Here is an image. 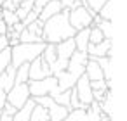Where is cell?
Instances as JSON below:
<instances>
[{
  "mask_svg": "<svg viewBox=\"0 0 127 121\" xmlns=\"http://www.w3.org/2000/svg\"><path fill=\"white\" fill-rule=\"evenodd\" d=\"M56 81H58V90L59 92H66V90H71L75 86V81L78 78H75L73 74H70L68 71H61V73H56L54 74Z\"/></svg>",
  "mask_w": 127,
  "mask_h": 121,
  "instance_id": "obj_11",
  "label": "cell"
},
{
  "mask_svg": "<svg viewBox=\"0 0 127 121\" xmlns=\"http://www.w3.org/2000/svg\"><path fill=\"white\" fill-rule=\"evenodd\" d=\"M49 112V121H64V118L68 116L70 109L66 105H59V104H54L47 109Z\"/></svg>",
  "mask_w": 127,
  "mask_h": 121,
  "instance_id": "obj_16",
  "label": "cell"
},
{
  "mask_svg": "<svg viewBox=\"0 0 127 121\" xmlns=\"http://www.w3.org/2000/svg\"><path fill=\"white\" fill-rule=\"evenodd\" d=\"M30 100V90H28V83H19L14 85L7 93H5V102L9 105H12L16 111L23 109L25 104Z\"/></svg>",
  "mask_w": 127,
  "mask_h": 121,
  "instance_id": "obj_5",
  "label": "cell"
},
{
  "mask_svg": "<svg viewBox=\"0 0 127 121\" xmlns=\"http://www.w3.org/2000/svg\"><path fill=\"white\" fill-rule=\"evenodd\" d=\"M87 61H89V57H87L85 52H77V50H75V52L71 54V57L68 59V68H66V71H68L70 74H73L75 78H80V76L84 74V69H85Z\"/></svg>",
  "mask_w": 127,
  "mask_h": 121,
  "instance_id": "obj_7",
  "label": "cell"
},
{
  "mask_svg": "<svg viewBox=\"0 0 127 121\" xmlns=\"http://www.w3.org/2000/svg\"><path fill=\"white\" fill-rule=\"evenodd\" d=\"M33 102H35L37 105L44 107V109H49L51 105H54V104H56V102H54V99H52L51 95H44V97H35V99H33Z\"/></svg>",
  "mask_w": 127,
  "mask_h": 121,
  "instance_id": "obj_28",
  "label": "cell"
},
{
  "mask_svg": "<svg viewBox=\"0 0 127 121\" xmlns=\"http://www.w3.org/2000/svg\"><path fill=\"white\" fill-rule=\"evenodd\" d=\"M89 31L91 28H85V30H80L73 35V42H75V49L77 52H85L87 50V45H89Z\"/></svg>",
  "mask_w": 127,
  "mask_h": 121,
  "instance_id": "obj_15",
  "label": "cell"
},
{
  "mask_svg": "<svg viewBox=\"0 0 127 121\" xmlns=\"http://www.w3.org/2000/svg\"><path fill=\"white\" fill-rule=\"evenodd\" d=\"M37 19H38V14H37V12H35V11H30V12H28V14H26V17H25V19H23V21H21V24H23V26H25V28H26V26H28V24H32V23H35V21H37Z\"/></svg>",
  "mask_w": 127,
  "mask_h": 121,
  "instance_id": "obj_31",
  "label": "cell"
},
{
  "mask_svg": "<svg viewBox=\"0 0 127 121\" xmlns=\"http://www.w3.org/2000/svg\"><path fill=\"white\" fill-rule=\"evenodd\" d=\"M97 64H99V68H101V71H103V78L106 80V81H111V76H113V59H110V57H99V59H94Z\"/></svg>",
  "mask_w": 127,
  "mask_h": 121,
  "instance_id": "obj_17",
  "label": "cell"
},
{
  "mask_svg": "<svg viewBox=\"0 0 127 121\" xmlns=\"http://www.w3.org/2000/svg\"><path fill=\"white\" fill-rule=\"evenodd\" d=\"M97 16L104 21H113V0H106V4L101 7Z\"/></svg>",
  "mask_w": 127,
  "mask_h": 121,
  "instance_id": "obj_22",
  "label": "cell"
},
{
  "mask_svg": "<svg viewBox=\"0 0 127 121\" xmlns=\"http://www.w3.org/2000/svg\"><path fill=\"white\" fill-rule=\"evenodd\" d=\"M96 28L103 33L104 40H113V21H104V19H103Z\"/></svg>",
  "mask_w": 127,
  "mask_h": 121,
  "instance_id": "obj_21",
  "label": "cell"
},
{
  "mask_svg": "<svg viewBox=\"0 0 127 121\" xmlns=\"http://www.w3.org/2000/svg\"><path fill=\"white\" fill-rule=\"evenodd\" d=\"M96 14L92 11H89L87 7L80 5L73 11H68V23L70 26L75 30V31H80V30H85V28H91L92 24V17Z\"/></svg>",
  "mask_w": 127,
  "mask_h": 121,
  "instance_id": "obj_4",
  "label": "cell"
},
{
  "mask_svg": "<svg viewBox=\"0 0 127 121\" xmlns=\"http://www.w3.org/2000/svg\"><path fill=\"white\" fill-rule=\"evenodd\" d=\"M5 105V92L0 88V111H2V107Z\"/></svg>",
  "mask_w": 127,
  "mask_h": 121,
  "instance_id": "obj_35",
  "label": "cell"
},
{
  "mask_svg": "<svg viewBox=\"0 0 127 121\" xmlns=\"http://www.w3.org/2000/svg\"><path fill=\"white\" fill-rule=\"evenodd\" d=\"M58 2L63 5V9H70V5H71L73 0H58Z\"/></svg>",
  "mask_w": 127,
  "mask_h": 121,
  "instance_id": "obj_36",
  "label": "cell"
},
{
  "mask_svg": "<svg viewBox=\"0 0 127 121\" xmlns=\"http://www.w3.org/2000/svg\"><path fill=\"white\" fill-rule=\"evenodd\" d=\"M80 2H82L84 7H87L89 11H92L94 14H97L101 11V7L106 4V0H80Z\"/></svg>",
  "mask_w": 127,
  "mask_h": 121,
  "instance_id": "obj_25",
  "label": "cell"
},
{
  "mask_svg": "<svg viewBox=\"0 0 127 121\" xmlns=\"http://www.w3.org/2000/svg\"><path fill=\"white\" fill-rule=\"evenodd\" d=\"M9 49H11V64L14 68H19L40 57V54L45 49V43H18Z\"/></svg>",
  "mask_w": 127,
  "mask_h": 121,
  "instance_id": "obj_2",
  "label": "cell"
},
{
  "mask_svg": "<svg viewBox=\"0 0 127 121\" xmlns=\"http://www.w3.org/2000/svg\"><path fill=\"white\" fill-rule=\"evenodd\" d=\"M28 90H30V97H44V95H56L59 93L58 90V81L54 76H47L44 80H30L28 81Z\"/></svg>",
  "mask_w": 127,
  "mask_h": 121,
  "instance_id": "obj_3",
  "label": "cell"
},
{
  "mask_svg": "<svg viewBox=\"0 0 127 121\" xmlns=\"http://www.w3.org/2000/svg\"><path fill=\"white\" fill-rule=\"evenodd\" d=\"M19 43H44V40H42V36H38V35H33V33H30L26 28L19 33Z\"/></svg>",
  "mask_w": 127,
  "mask_h": 121,
  "instance_id": "obj_20",
  "label": "cell"
},
{
  "mask_svg": "<svg viewBox=\"0 0 127 121\" xmlns=\"http://www.w3.org/2000/svg\"><path fill=\"white\" fill-rule=\"evenodd\" d=\"M0 112H4V114H7V116H16V112H18V111H16L12 105H9V104L5 102V105L2 107V111H0Z\"/></svg>",
  "mask_w": 127,
  "mask_h": 121,
  "instance_id": "obj_33",
  "label": "cell"
},
{
  "mask_svg": "<svg viewBox=\"0 0 127 121\" xmlns=\"http://www.w3.org/2000/svg\"><path fill=\"white\" fill-rule=\"evenodd\" d=\"M75 50H77V49H75V42H73V38H66V40L56 43V55H58V59L68 61Z\"/></svg>",
  "mask_w": 127,
  "mask_h": 121,
  "instance_id": "obj_10",
  "label": "cell"
},
{
  "mask_svg": "<svg viewBox=\"0 0 127 121\" xmlns=\"http://www.w3.org/2000/svg\"><path fill=\"white\" fill-rule=\"evenodd\" d=\"M47 76H52L51 68L42 61V57H37L28 64V81L30 80H44Z\"/></svg>",
  "mask_w": 127,
  "mask_h": 121,
  "instance_id": "obj_8",
  "label": "cell"
},
{
  "mask_svg": "<svg viewBox=\"0 0 127 121\" xmlns=\"http://www.w3.org/2000/svg\"><path fill=\"white\" fill-rule=\"evenodd\" d=\"M77 31L68 23V9H63L59 14L47 19L42 26V40L44 43H59L66 38H73Z\"/></svg>",
  "mask_w": 127,
  "mask_h": 121,
  "instance_id": "obj_1",
  "label": "cell"
},
{
  "mask_svg": "<svg viewBox=\"0 0 127 121\" xmlns=\"http://www.w3.org/2000/svg\"><path fill=\"white\" fill-rule=\"evenodd\" d=\"M9 64H11V49H5L4 52H0V73H2Z\"/></svg>",
  "mask_w": 127,
  "mask_h": 121,
  "instance_id": "obj_30",
  "label": "cell"
},
{
  "mask_svg": "<svg viewBox=\"0 0 127 121\" xmlns=\"http://www.w3.org/2000/svg\"><path fill=\"white\" fill-rule=\"evenodd\" d=\"M40 57H42V61L51 68V66L56 62V59H58V55H56V45L45 43V49H44V52L40 54Z\"/></svg>",
  "mask_w": 127,
  "mask_h": 121,
  "instance_id": "obj_18",
  "label": "cell"
},
{
  "mask_svg": "<svg viewBox=\"0 0 127 121\" xmlns=\"http://www.w3.org/2000/svg\"><path fill=\"white\" fill-rule=\"evenodd\" d=\"M5 49H9V40L5 35H0V52H4Z\"/></svg>",
  "mask_w": 127,
  "mask_h": 121,
  "instance_id": "obj_34",
  "label": "cell"
},
{
  "mask_svg": "<svg viewBox=\"0 0 127 121\" xmlns=\"http://www.w3.org/2000/svg\"><path fill=\"white\" fill-rule=\"evenodd\" d=\"M28 121H49V112L47 109L40 107V105H33V109L30 111V116H28Z\"/></svg>",
  "mask_w": 127,
  "mask_h": 121,
  "instance_id": "obj_19",
  "label": "cell"
},
{
  "mask_svg": "<svg viewBox=\"0 0 127 121\" xmlns=\"http://www.w3.org/2000/svg\"><path fill=\"white\" fill-rule=\"evenodd\" d=\"M84 74L89 78V81L104 80V78H103V71H101L99 64H97L94 59H89V61H87V64H85V69H84Z\"/></svg>",
  "mask_w": 127,
  "mask_h": 121,
  "instance_id": "obj_14",
  "label": "cell"
},
{
  "mask_svg": "<svg viewBox=\"0 0 127 121\" xmlns=\"http://www.w3.org/2000/svg\"><path fill=\"white\" fill-rule=\"evenodd\" d=\"M5 31H7V26H5V23L0 19V35H5Z\"/></svg>",
  "mask_w": 127,
  "mask_h": 121,
  "instance_id": "obj_37",
  "label": "cell"
},
{
  "mask_svg": "<svg viewBox=\"0 0 127 121\" xmlns=\"http://www.w3.org/2000/svg\"><path fill=\"white\" fill-rule=\"evenodd\" d=\"M14 76H16V68L12 64H9L2 73H0V88L5 93L14 86Z\"/></svg>",
  "mask_w": 127,
  "mask_h": 121,
  "instance_id": "obj_13",
  "label": "cell"
},
{
  "mask_svg": "<svg viewBox=\"0 0 127 121\" xmlns=\"http://www.w3.org/2000/svg\"><path fill=\"white\" fill-rule=\"evenodd\" d=\"M103 40H104L103 33H101L97 28H91V31H89V43H91V45H97V43H101Z\"/></svg>",
  "mask_w": 127,
  "mask_h": 121,
  "instance_id": "obj_27",
  "label": "cell"
},
{
  "mask_svg": "<svg viewBox=\"0 0 127 121\" xmlns=\"http://www.w3.org/2000/svg\"><path fill=\"white\" fill-rule=\"evenodd\" d=\"M49 2H51V0H35V2H33V9H32V11H35V12L38 14V12L42 11V7H44L45 4H49Z\"/></svg>",
  "mask_w": 127,
  "mask_h": 121,
  "instance_id": "obj_32",
  "label": "cell"
},
{
  "mask_svg": "<svg viewBox=\"0 0 127 121\" xmlns=\"http://www.w3.org/2000/svg\"><path fill=\"white\" fill-rule=\"evenodd\" d=\"M87 109H73L68 112L64 121H87Z\"/></svg>",
  "mask_w": 127,
  "mask_h": 121,
  "instance_id": "obj_24",
  "label": "cell"
},
{
  "mask_svg": "<svg viewBox=\"0 0 127 121\" xmlns=\"http://www.w3.org/2000/svg\"><path fill=\"white\" fill-rule=\"evenodd\" d=\"M2 21L5 23L7 28H11V26H14L16 23H19L16 12H11V11H2Z\"/></svg>",
  "mask_w": 127,
  "mask_h": 121,
  "instance_id": "obj_26",
  "label": "cell"
},
{
  "mask_svg": "<svg viewBox=\"0 0 127 121\" xmlns=\"http://www.w3.org/2000/svg\"><path fill=\"white\" fill-rule=\"evenodd\" d=\"M52 99H54L56 104H59V105H66V107H68V102H70V90H66V92H59V93L52 95Z\"/></svg>",
  "mask_w": 127,
  "mask_h": 121,
  "instance_id": "obj_29",
  "label": "cell"
},
{
  "mask_svg": "<svg viewBox=\"0 0 127 121\" xmlns=\"http://www.w3.org/2000/svg\"><path fill=\"white\" fill-rule=\"evenodd\" d=\"M19 83H28V64H23L16 68V76H14V85Z\"/></svg>",
  "mask_w": 127,
  "mask_h": 121,
  "instance_id": "obj_23",
  "label": "cell"
},
{
  "mask_svg": "<svg viewBox=\"0 0 127 121\" xmlns=\"http://www.w3.org/2000/svg\"><path fill=\"white\" fill-rule=\"evenodd\" d=\"M73 90H75V93H77V97H78L80 104H82L84 107H89V104H91L94 99H92V88H91V81H89V78H87L85 74H82V76H80V78L75 81Z\"/></svg>",
  "mask_w": 127,
  "mask_h": 121,
  "instance_id": "obj_6",
  "label": "cell"
},
{
  "mask_svg": "<svg viewBox=\"0 0 127 121\" xmlns=\"http://www.w3.org/2000/svg\"><path fill=\"white\" fill-rule=\"evenodd\" d=\"M61 11H63V5L58 2V0H51V2H49V4H45V5L42 7V11L38 12V21L45 23L47 19H51L52 16L59 14Z\"/></svg>",
  "mask_w": 127,
  "mask_h": 121,
  "instance_id": "obj_12",
  "label": "cell"
},
{
  "mask_svg": "<svg viewBox=\"0 0 127 121\" xmlns=\"http://www.w3.org/2000/svg\"><path fill=\"white\" fill-rule=\"evenodd\" d=\"M113 47V40H103L101 43H97V45H87V50H85V54H87V57L89 59H99V57H106V54H108V50Z\"/></svg>",
  "mask_w": 127,
  "mask_h": 121,
  "instance_id": "obj_9",
  "label": "cell"
}]
</instances>
